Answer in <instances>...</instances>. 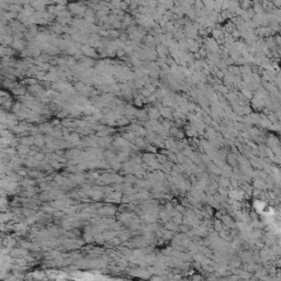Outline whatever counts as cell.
Returning <instances> with one entry per match:
<instances>
[{"label":"cell","mask_w":281,"mask_h":281,"mask_svg":"<svg viewBox=\"0 0 281 281\" xmlns=\"http://www.w3.org/2000/svg\"><path fill=\"white\" fill-rule=\"evenodd\" d=\"M202 1V5L204 6L207 9L212 10L213 9V6H214V0H201Z\"/></svg>","instance_id":"1"}]
</instances>
